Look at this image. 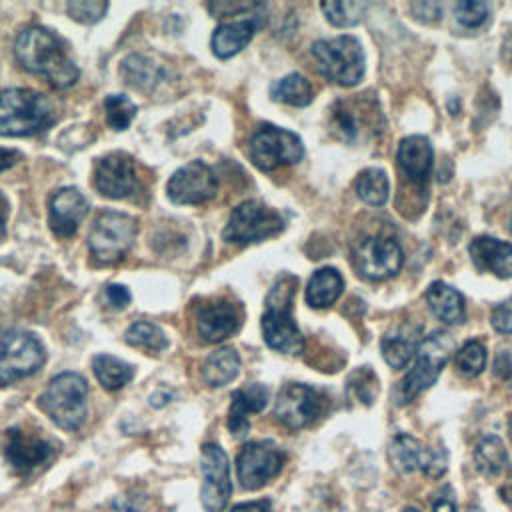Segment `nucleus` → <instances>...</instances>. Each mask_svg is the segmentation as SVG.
Masks as SVG:
<instances>
[{
	"label": "nucleus",
	"instance_id": "15",
	"mask_svg": "<svg viewBox=\"0 0 512 512\" xmlns=\"http://www.w3.org/2000/svg\"><path fill=\"white\" fill-rule=\"evenodd\" d=\"M320 412H322V396L312 386L290 382V384H284L276 396L274 416L282 426L290 430H300L310 426L320 416Z\"/></svg>",
	"mask_w": 512,
	"mask_h": 512
},
{
	"label": "nucleus",
	"instance_id": "29",
	"mask_svg": "<svg viewBox=\"0 0 512 512\" xmlns=\"http://www.w3.org/2000/svg\"><path fill=\"white\" fill-rule=\"evenodd\" d=\"M270 96L272 100L284 102L290 106H308L314 98V90L306 76L292 72L270 86Z\"/></svg>",
	"mask_w": 512,
	"mask_h": 512
},
{
	"label": "nucleus",
	"instance_id": "45",
	"mask_svg": "<svg viewBox=\"0 0 512 512\" xmlns=\"http://www.w3.org/2000/svg\"><path fill=\"white\" fill-rule=\"evenodd\" d=\"M494 376H498L502 380L512 378V356L504 350L494 360Z\"/></svg>",
	"mask_w": 512,
	"mask_h": 512
},
{
	"label": "nucleus",
	"instance_id": "18",
	"mask_svg": "<svg viewBox=\"0 0 512 512\" xmlns=\"http://www.w3.org/2000/svg\"><path fill=\"white\" fill-rule=\"evenodd\" d=\"M94 186L108 198H126L136 190V166L126 152H110L94 162Z\"/></svg>",
	"mask_w": 512,
	"mask_h": 512
},
{
	"label": "nucleus",
	"instance_id": "34",
	"mask_svg": "<svg viewBox=\"0 0 512 512\" xmlns=\"http://www.w3.org/2000/svg\"><path fill=\"white\" fill-rule=\"evenodd\" d=\"M124 340L130 346L142 348L146 352H160L168 346V338L164 330L152 322H134L124 332Z\"/></svg>",
	"mask_w": 512,
	"mask_h": 512
},
{
	"label": "nucleus",
	"instance_id": "51",
	"mask_svg": "<svg viewBox=\"0 0 512 512\" xmlns=\"http://www.w3.org/2000/svg\"><path fill=\"white\" fill-rule=\"evenodd\" d=\"M404 512H420V510L414 508V506H408V508H404Z\"/></svg>",
	"mask_w": 512,
	"mask_h": 512
},
{
	"label": "nucleus",
	"instance_id": "35",
	"mask_svg": "<svg viewBox=\"0 0 512 512\" xmlns=\"http://www.w3.org/2000/svg\"><path fill=\"white\" fill-rule=\"evenodd\" d=\"M320 10L324 12L326 20L332 26L350 28L362 20L364 12L368 10V4L366 2H322Z\"/></svg>",
	"mask_w": 512,
	"mask_h": 512
},
{
	"label": "nucleus",
	"instance_id": "23",
	"mask_svg": "<svg viewBox=\"0 0 512 512\" xmlns=\"http://www.w3.org/2000/svg\"><path fill=\"white\" fill-rule=\"evenodd\" d=\"M230 410H228V430L236 436L242 438L250 430L248 414L262 412L268 404V388L264 384H248L244 388H238L232 392L230 398Z\"/></svg>",
	"mask_w": 512,
	"mask_h": 512
},
{
	"label": "nucleus",
	"instance_id": "32",
	"mask_svg": "<svg viewBox=\"0 0 512 512\" xmlns=\"http://www.w3.org/2000/svg\"><path fill=\"white\" fill-rule=\"evenodd\" d=\"M476 468L484 476H498L508 466V452L498 436H484L474 448Z\"/></svg>",
	"mask_w": 512,
	"mask_h": 512
},
{
	"label": "nucleus",
	"instance_id": "38",
	"mask_svg": "<svg viewBox=\"0 0 512 512\" xmlns=\"http://www.w3.org/2000/svg\"><path fill=\"white\" fill-rule=\"evenodd\" d=\"M454 16L460 26L474 30L488 20L490 8L486 2H480V0H464L454 4Z\"/></svg>",
	"mask_w": 512,
	"mask_h": 512
},
{
	"label": "nucleus",
	"instance_id": "4",
	"mask_svg": "<svg viewBox=\"0 0 512 512\" xmlns=\"http://www.w3.org/2000/svg\"><path fill=\"white\" fill-rule=\"evenodd\" d=\"M454 352V340L448 332L436 330L428 334L416 348V356L412 360V368L400 382L396 390V404L404 406L412 402L418 394L430 388L440 376L442 368L450 360Z\"/></svg>",
	"mask_w": 512,
	"mask_h": 512
},
{
	"label": "nucleus",
	"instance_id": "47",
	"mask_svg": "<svg viewBox=\"0 0 512 512\" xmlns=\"http://www.w3.org/2000/svg\"><path fill=\"white\" fill-rule=\"evenodd\" d=\"M18 158H20V154H18L16 150L0 148V172H4V170H8L10 166H14Z\"/></svg>",
	"mask_w": 512,
	"mask_h": 512
},
{
	"label": "nucleus",
	"instance_id": "1",
	"mask_svg": "<svg viewBox=\"0 0 512 512\" xmlns=\"http://www.w3.org/2000/svg\"><path fill=\"white\" fill-rule=\"evenodd\" d=\"M14 56L22 68L46 76L56 88L72 86L80 74L66 42L44 26L24 28L16 36Z\"/></svg>",
	"mask_w": 512,
	"mask_h": 512
},
{
	"label": "nucleus",
	"instance_id": "20",
	"mask_svg": "<svg viewBox=\"0 0 512 512\" xmlns=\"http://www.w3.org/2000/svg\"><path fill=\"white\" fill-rule=\"evenodd\" d=\"M242 312L228 300H212L202 304L196 314V332L204 342L216 344L238 332Z\"/></svg>",
	"mask_w": 512,
	"mask_h": 512
},
{
	"label": "nucleus",
	"instance_id": "30",
	"mask_svg": "<svg viewBox=\"0 0 512 512\" xmlns=\"http://www.w3.org/2000/svg\"><path fill=\"white\" fill-rule=\"evenodd\" d=\"M356 196L368 206H384L388 200L390 184L382 168H366L354 180Z\"/></svg>",
	"mask_w": 512,
	"mask_h": 512
},
{
	"label": "nucleus",
	"instance_id": "2",
	"mask_svg": "<svg viewBox=\"0 0 512 512\" xmlns=\"http://www.w3.org/2000/svg\"><path fill=\"white\" fill-rule=\"evenodd\" d=\"M296 286L298 278L290 274L280 276L266 296V312L262 314L264 342L282 354H300L304 348V338L292 318Z\"/></svg>",
	"mask_w": 512,
	"mask_h": 512
},
{
	"label": "nucleus",
	"instance_id": "11",
	"mask_svg": "<svg viewBox=\"0 0 512 512\" xmlns=\"http://www.w3.org/2000/svg\"><path fill=\"white\" fill-rule=\"evenodd\" d=\"M388 458L396 472L410 474L416 468L428 478H440L448 468V454L442 444L424 448L410 434H396L388 446Z\"/></svg>",
	"mask_w": 512,
	"mask_h": 512
},
{
	"label": "nucleus",
	"instance_id": "21",
	"mask_svg": "<svg viewBox=\"0 0 512 512\" xmlns=\"http://www.w3.org/2000/svg\"><path fill=\"white\" fill-rule=\"evenodd\" d=\"M264 20L266 18H264V6H262L260 10H256L246 18L218 24L212 34V52L222 60L238 54L252 40L256 30L264 26Z\"/></svg>",
	"mask_w": 512,
	"mask_h": 512
},
{
	"label": "nucleus",
	"instance_id": "19",
	"mask_svg": "<svg viewBox=\"0 0 512 512\" xmlns=\"http://www.w3.org/2000/svg\"><path fill=\"white\" fill-rule=\"evenodd\" d=\"M86 214L88 200L74 186H64L56 190L48 200V222L52 232L60 238L74 236Z\"/></svg>",
	"mask_w": 512,
	"mask_h": 512
},
{
	"label": "nucleus",
	"instance_id": "41",
	"mask_svg": "<svg viewBox=\"0 0 512 512\" xmlns=\"http://www.w3.org/2000/svg\"><path fill=\"white\" fill-rule=\"evenodd\" d=\"M492 326L500 334H512V298L500 302L492 310Z\"/></svg>",
	"mask_w": 512,
	"mask_h": 512
},
{
	"label": "nucleus",
	"instance_id": "17",
	"mask_svg": "<svg viewBox=\"0 0 512 512\" xmlns=\"http://www.w3.org/2000/svg\"><path fill=\"white\" fill-rule=\"evenodd\" d=\"M6 460L8 464L22 476H28L42 464L50 462L52 456L56 454V446L32 432L20 430V428H10L6 430Z\"/></svg>",
	"mask_w": 512,
	"mask_h": 512
},
{
	"label": "nucleus",
	"instance_id": "42",
	"mask_svg": "<svg viewBox=\"0 0 512 512\" xmlns=\"http://www.w3.org/2000/svg\"><path fill=\"white\" fill-rule=\"evenodd\" d=\"M410 10L414 18L422 22H436L442 16V4L440 2H414L410 4Z\"/></svg>",
	"mask_w": 512,
	"mask_h": 512
},
{
	"label": "nucleus",
	"instance_id": "49",
	"mask_svg": "<svg viewBox=\"0 0 512 512\" xmlns=\"http://www.w3.org/2000/svg\"><path fill=\"white\" fill-rule=\"evenodd\" d=\"M114 512H138V506H134L132 502H122V504L118 502Z\"/></svg>",
	"mask_w": 512,
	"mask_h": 512
},
{
	"label": "nucleus",
	"instance_id": "37",
	"mask_svg": "<svg viewBox=\"0 0 512 512\" xmlns=\"http://www.w3.org/2000/svg\"><path fill=\"white\" fill-rule=\"evenodd\" d=\"M486 366V348L478 340H468L458 352H456V368L468 376H478Z\"/></svg>",
	"mask_w": 512,
	"mask_h": 512
},
{
	"label": "nucleus",
	"instance_id": "13",
	"mask_svg": "<svg viewBox=\"0 0 512 512\" xmlns=\"http://www.w3.org/2000/svg\"><path fill=\"white\" fill-rule=\"evenodd\" d=\"M286 454L270 440L248 442L236 456V474L246 490H258L280 474Z\"/></svg>",
	"mask_w": 512,
	"mask_h": 512
},
{
	"label": "nucleus",
	"instance_id": "36",
	"mask_svg": "<svg viewBox=\"0 0 512 512\" xmlns=\"http://www.w3.org/2000/svg\"><path fill=\"white\" fill-rule=\"evenodd\" d=\"M104 110H106V122L114 130H126L130 122L134 120L138 108L136 104L124 96V94H110L104 98Z\"/></svg>",
	"mask_w": 512,
	"mask_h": 512
},
{
	"label": "nucleus",
	"instance_id": "16",
	"mask_svg": "<svg viewBox=\"0 0 512 512\" xmlns=\"http://www.w3.org/2000/svg\"><path fill=\"white\" fill-rule=\"evenodd\" d=\"M216 192V174L208 164L200 160H192L178 168L166 184V194L176 204H202L214 198Z\"/></svg>",
	"mask_w": 512,
	"mask_h": 512
},
{
	"label": "nucleus",
	"instance_id": "9",
	"mask_svg": "<svg viewBox=\"0 0 512 512\" xmlns=\"http://www.w3.org/2000/svg\"><path fill=\"white\" fill-rule=\"evenodd\" d=\"M138 224L124 212H102L88 234V248L98 262L112 264L132 248Z\"/></svg>",
	"mask_w": 512,
	"mask_h": 512
},
{
	"label": "nucleus",
	"instance_id": "14",
	"mask_svg": "<svg viewBox=\"0 0 512 512\" xmlns=\"http://www.w3.org/2000/svg\"><path fill=\"white\" fill-rule=\"evenodd\" d=\"M202 506L206 512H222L232 494L230 464L226 452L218 444H204L202 458Z\"/></svg>",
	"mask_w": 512,
	"mask_h": 512
},
{
	"label": "nucleus",
	"instance_id": "12",
	"mask_svg": "<svg viewBox=\"0 0 512 512\" xmlns=\"http://www.w3.org/2000/svg\"><path fill=\"white\" fill-rule=\"evenodd\" d=\"M402 262L404 252L400 244L386 236H372L362 240L352 254V264L358 276L374 282L396 276L402 268Z\"/></svg>",
	"mask_w": 512,
	"mask_h": 512
},
{
	"label": "nucleus",
	"instance_id": "50",
	"mask_svg": "<svg viewBox=\"0 0 512 512\" xmlns=\"http://www.w3.org/2000/svg\"><path fill=\"white\" fill-rule=\"evenodd\" d=\"M508 436H510V442H512V414L508 418Z\"/></svg>",
	"mask_w": 512,
	"mask_h": 512
},
{
	"label": "nucleus",
	"instance_id": "33",
	"mask_svg": "<svg viewBox=\"0 0 512 512\" xmlns=\"http://www.w3.org/2000/svg\"><path fill=\"white\" fill-rule=\"evenodd\" d=\"M380 348H382V356H384L386 364L394 370H400V368H406L414 360L418 346L412 340V334H408L404 330H396L382 338Z\"/></svg>",
	"mask_w": 512,
	"mask_h": 512
},
{
	"label": "nucleus",
	"instance_id": "7",
	"mask_svg": "<svg viewBox=\"0 0 512 512\" xmlns=\"http://www.w3.org/2000/svg\"><path fill=\"white\" fill-rule=\"evenodd\" d=\"M284 226L280 212L260 200H246L232 210L222 238L232 244H254L280 234Z\"/></svg>",
	"mask_w": 512,
	"mask_h": 512
},
{
	"label": "nucleus",
	"instance_id": "28",
	"mask_svg": "<svg viewBox=\"0 0 512 512\" xmlns=\"http://www.w3.org/2000/svg\"><path fill=\"white\" fill-rule=\"evenodd\" d=\"M92 370L106 390H120L134 378V368L110 354H98L92 358Z\"/></svg>",
	"mask_w": 512,
	"mask_h": 512
},
{
	"label": "nucleus",
	"instance_id": "10",
	"mask_svg": "<svg viewBox=\"0 0 512 512\" xmlns=\"http://www.w3.org/2000/svg\"><path fill=\"white\" fill-rule=\"evenodd\" d=\"M304 156V144L300 136L290 130L264 124L250 136V158L264 170H276L286 164H296Z\"/></svg>",
	"mask_w": 512,
	"mask_h": 512
},
{
	"label": "nucleus",
	"instance_id": "26",
	"mask_svg": "<svg viewBox=\"0 0 512 512\" xmlns=\"http://www.w3.org/2000/svg\"><path fill=\"white\" fill-rule=\"evenodd\" d=\"M344 290V278L336 268H320L316 270L306 286V302L312 308H328L332 306Z\"/></svg>",
	"mask_w": 512,
	"mask_h": 512
},
{
	"label": "nucleus",
	"instance_id": "52",
	"mask_svg": "<svg viewBox=\"0 0 512 512\" xmlns=\"http://www.w3.org/2000/svg\"><path fill=\"white\" fill-rule=\"evenodd\" d=\"M508 230H510V232H512V218H510V226H508Z\"/></svg>",
	"mask_w": 512,
	"mask_h": 512
},
{
	"label": "nucleus",
	"instance_id": "40",
	"mask_svg": "<svg viewBox=\"0 0 512 512\" xmlns=\"http://www.w3.org/2000/svg\"><path fill=\"white\" fill-rule=\"evenodd\" d=\"M350 388H354L356 396L364 402V404H372L378 386H376V376L372 374V370H358L354 376H350Z\"/></svg>",
	"mask_w": 512,
	"mask_h": 512
},
{
	"label": "nucleus",
	"instance_id": "44",
	"mask_svg": "<svg viewBox=\"0 0 512 512\" xmlns=\"http://www.w3.org/2000/svg\"><path fill=\"white\" fill-rule=\"evenodd\" d=\"M432 512H456V500L450 490H440L432 502Z\"/></svg>",
	"mask_w": 512,
	"mask_h": 512
},
{
	"label": "nucleus",
	"instance_id": "43",
	"mask_svg": "<svg viewBox=\"0 0 512 512\" xmlns=\"http://www.w3.org/2000/svg\"><path fill=\"white\" fill-rule=\"evenodd\" d=\"M104 296L112 308H124L130 302V292L122 284H108Z\"/></svg>",
	"mask_w": 512,
	"mask_h": 512
},
{
	"label": "nucleus",
	"instance_id": "48",
	"mask_svg": "<svg viewBox=\"0 0 512 512\" xmlns=\"http://www.w3.org/2000/svg\"><path fill=\"white\" fill-rule=\"evenodd\" d=\"M6 218H8V200L0 192V238L6 236Z\"/></svg>",
	"mask_w": 512,
	"mask_h": 512
},
{
	"label": "nucleus",
	"instance_id": "3",
	"mask_svg": "<svg viewBox=\"0 0 512 512\" xmlns=\"http://www.w3.org/2000/svg\"><path fill=\"white\" fill-rule=\"evenodd\" d=\"M48 98L30 88L0 92V136H34L54 124Z\"/></svg>",
	"mask_w": 512,
	"mask_h": 512
},
{
	"label": "nucleus",
	"instance_id": "6",
	"mask_svg": "<svg viewBox=\"0 0 512 512\" xmlns=\"http://www.w3.org/2000/svg\"><path fill=\"white\" fill-rule=\"evenodd\" d=\"M312 56L320 74L340 86H354L364 76V50L354 36L342 34L328 40H316L312 44Z\"/></svg>",
	"mask_w": 512,
	"mask_h": 512
},
{
	"label": "nucleus",
	"instance_id": "25",
	"mask_svg": "<svg viewBox=\"0 0 512 512\" xmlns=\"http://www.w3.org/2000/svg\"><path fill=\"white\" fill-rule=\"evenodd\" d=\"M426 302L432 314L444 324H458L464 320V296L444 282H432L428 286Z\"/></svg>",
	"mask_w": 512,
	"mask_h": 512
},
{
	"label": "nucleus",
	"instance_id": "39",
	"mask_svg": "<svg viewBox=\"0 0 512 512\" xmlns=\"http://www.w3.org/2000/svg\"><path fill=\"white\" fill-rule=\"evenodd\" d=\"M66 10H68L70 18H74L76 22L94 24L106 14L108 4L100 2V0H72L66 4Z\"/></svg>",
	"mask_w": 512,
	"mask_h": 512
},
{
	"label": "nucleus",
	"instance_id": "27",
	"mask_svg": "<svg viewBox=\"0 0 512 512\" xmlns=\"http://www.w3.org/2000/svg\"><path fill=\"white\" fill-rule=\"evenodd\" d=\"M240 372V356L234 348L224 346L212 352L202 364V378L210 386H226Z\"/></svg>",
	"mask_w": 512,
	"mask_h": 512
},
{
	"label": "nucleus",
	"instance_id": "46",
	"mask_svg": "<svg viewBox=\"0 0 512 512\" xmlns=\"http://www.w3.org/2000/svg\"><path fill=\"white\" fill-rule=\"evenodd\" d=\"M230 512H272V504H270V500L242 502V504H236Z\"/></svg>",
	"mask_w": 512,
	"mask_h": 512
},
{
	"label": "nucleus",
	"instance_id": "22",
	"mask_svg": "<svg viewBox=\"0 0 512 512\" xmlns=\"http://www.w3.org/2000/svg\"><path fill=\"white\" fill-rule=\"evenodd\" d=\"M470 258L480 272H490L498 278H512V244L492 238L476 236L470 242Z\"/></svg>",
	"mask_w": 512,
	"mask_h": 512
},
{
	"label": "nucleus",
	"instance_id": "8",
	"mask_svg": "<svg viewBox=\"0 0 512 512\" xmlns=\"http://www.w3.org/2000/svg\"><path fill=\"white\" fill-rule=\"evenodd\" d=\"M42 342L24 330H0V386L32 376L44 364Z\"/></svg>",
	"mask_w": 512,
	"mask_h": 512
},
{
	"label": "nucleus",
	"instance_id": "31",
	"mask_svg": "<svg viewBox=\"0 0 512 512\" xmlns=\"http://www.w3.org/2000/svg\"><path fill=\"white\" fill-rule=\"evenodd\" d=\"M120 72L130 86L140 88V90L154 88L164 76V70L158 64H154L150 58H144L138 54L124 58Z\"/></svg>",
	"mask_w": 512,
	"mask_h": 512
},
{
	"label": "nucleus",
	"instance_id": "5",
	"mask_svg": "<svg viewBox=\"0 0 512 512\" xmlns=\"http://www.w3.org/2000/svg\"><path fill=\"white\" fill-rule=\"evenodd\" d=\"M86 398V380L76 372H62L38 396V406L60 428L78 430L86 418Z\"/></svg>",
	"mask_w": 512,
	"mask_h": 512
},
{
	"label": "nucleus",
	"instance_id": "24",
	"mask_svg": "<svg viewBox=\"0 0 512 512\" xmlns=\"http://www.w3.org/2000/svg\"><path fill=\"white\" fill-rule=\"evenodd\" d=\"M432 156L434 154H432L430 140L426 136H418V134L402 138L398 144V150H396L398 166L410 180H414L418 184H424L428 180L430 170H432Z\"/></svg>",
	"mask_w": 512,
	"mask_h": 512
}]
</instances>
